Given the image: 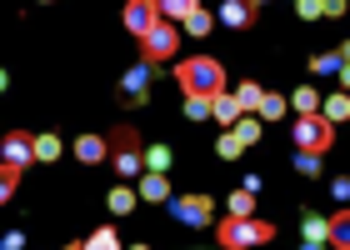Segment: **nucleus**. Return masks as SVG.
<instances>
[{"label":"nucleus","mask_w":350,"mask_h":250,"mask_svg":"<svg viewBox=\"0 0 350 250\" xmlns=\"http://www.w3.org/2000/svg\"><path fill=\"white\" fill-rule=\"evenodd\" d=\"M175 81H180L185 96H215V90H226V66L215 55H196L175 66Z\"/></svg>","instance_id":"f257e3e1"},{"label":"nucleus","mask_w":350,"mask_h":250,"mask_svg":"<svg viewBox=\"0 0 350 250\" xmlns=\"http://www.w3.org/2000/svg\"><path fill=\"white\" fill-rule=\"evenodd\" d=\"M215 240L226 245V250H245V245H265V240H275V225L260 221V215H226L215 230Z\"/></svg>","instance_id":"f03ea898"},{"label":"nucleus","mask_w":350,"mask_h":250,"mask_svg":"<svg viewBox=\"0 0 350 250\" xmlns=\"http://www.w3.org/2000/svg\"><path fill=\"white\" fill-rule=\"evenodd\" d=\"M175 51H180V30L170 20H155L146 36H140V60H146V66H165V60H175Z\"/></svg>","instance_id":"7ed1b4c3"},{"label":"nucleus","mask_w":350,"mask_h":250,"mask_svg":"<svg viewBox=\"0 0 350 250\" xmlns=\"http://www.w3.org/2000/svg\"><path fill=\"white\" fill-rule=\"evenodd\" d=\"M295 150H306V155H325L330 150V140H336V125H330L321 111H310V115H300L295 120Z\"/></svg>","instance_id":"20e7f679"},{"label":"nucleus","mask_w":350,"mask_h":250,"mask_svg":"<svg viewBox=\"0 0 350 250\" xmlns=\"http://www.w3.org/2000/svg\"><path fill=\"white\" fill-rule=\"evenodd\" d=\"M165 206H170V215L180 225H211V215H215V200L211 195H170Z\"/></svg>","instance_id":"39448f33"},{"label":"nucleus","mask_w":350,"mask_h":250,"mask_svg":"<svg viewBox=\"0 0 350 250\" xmlns=\"http://www.w3.org/2000/svg\"><path fill=\"white\" fill-rule=\"evenodd\" d=\"M110 155H116V170H120V176H140V140H135L131 125H120V130H116Z\"/></svg>","instance_id":"423d86ee"},{"label":"nucleus","mask_w":350,"mask_h":250,"mask_svg":"<svg viewBox=\"0 0 350 250\" xmlns=\"http://www.w3.org/2000/svg\"><path fill=\"white\" fill-rule=\"evenodd\" d=\"M161 20V10H155V0H125V30H131V36L140 40L146 36V30Z\"/></svg>","instance_id":"0eeeda50"},{"label":"nucleus","mask_w":350,"mask_h":250,"mask_svg":"<svg viewBox=\"0 0 350 250\" xmlns=\"http://www.w3.org/2000/svg\"><path fill=\"white\" fill-rule=\"evenodd\" d=\"M310 75H340V81H350V51L336 45L330 55H310Z\"/></svg>","instance_id":"6e6552de"},{"label":"nucleus","mask_w":350,"mask_h":250,"mask_svg":"<svg viewBox=\"0 0 350 250\" xmlns=\"http://www.w3.org/2000/svg\"><path fill=\"white\" fill-rule=\"evenodd\" d=\"M0 161L15 165V170H25L30 165V135L25 130H10L5 140H0Z\"/></svg>","instance_id":"1a4fd4ad"},{"label":"nucleus","mask_w":350,"mask_h":250,"mask_svg":"<svg viewBox=\"0 0 350 250\" xmlns=\"http://www.w3.org/2000/svg\"><path fill=\"white\" fill-rule=\"evenodd\" d=\"M220 25H230V30L256 25V5L250 0H220Z\"/></svg>","instance_id":"9d476101"},{"label":"nucleus","mask_w":350,"mask_h":250,"mask_svg":"<svg viewBox=\"0 0 350 250\" xmlns=\"http://www.w3.org/2000/svg\"><path fill=\"white\" fill-rule=\"evenodd\" d=\"M105 155H110L105 135H81V140H75V161H81V165H100Z\"/></svg>","instance_id":"9b49d317"},{"label":"nucleus","mask_w":350,"mask_h":250,"mask_svg":"<svg viewBox=\"0 0 350 250\" xmlns=\"http://www.w3.org/2000/svg\"><path fill=\"white\" fill-rule=\"evenodd\" d=\"M146 81H150V66H146V60H140L135 70H125V85H120L125 105H140V100H146Z\"/></svg>","instance_id":"f8f14e48"},{"label":"nucleus","mask_w":350,"mask_h":250,"mask_svg":"<svg viewBox=\"0 0 350 250\" xmlns=\"http://www.w3.org/2000/svg\"><path fill=\"white\" fill-rule=\"evenodd\" d=\"M325 245L350 250V210H336V215L325 221Z\"/></svg>","instance_id":"ddd939ff"},{"label":"nucleus","mask_w":350,"mask_h":250,"mask_svg":"<svg viewBox=\"0 0 350 250\" xmlns=\"http://www.w3.org/2000/svg\"><path fill=\"white\" fill-rule=\"evenodd\" d=\"M135 195H140V200H170V180H165V170H146Z\"/></svg>","instance_id":"4468645a"},{"label":"nucleus","mask_w":350,"mask_h":250,"mask_svg":"<svg viewBox=\"0 0 350 250\" xmlns=\"http://www.w3.org/2000/svg\"><path fill=\"white\" fill-rule=\"evenodd\" d=\"M60 135H30V161H40V165H51V161H60Z\"/></svg>","instance_id":"2eb2a0df"},{"label":"nucleus","mask_w":350,"mask_h":250,"mask_svg":"<svg viewBox=\"0 0 350 250\" xmlns=\"http://www.w3.org/2000/svg\"><path fill=\"white\" fill-rule=\"evenodd\" d=\"M235 115H241V105H235V96H230V90H215V96H211V120L230 125Z\"/></svg>","instance_id":"dca6fc26"},{"label":"nucleus","mask_w":350,"mask_h":250,"mask_svg":"<svg viewBox=\"0 0 350 250\" xmlns=\"http://www.w3.org/2000/svg\"><path fill=\"white\" fill-rule=\"evenodd\" d=\"M211 25H215V15L205 10V5H196L190 15H180V30H185V36H211Z\"/></svg>","instance_id":"f3484780"},{"label":"nucleus","mask_w":350,"mask_h":250,"mask_svg":"<svg viewBox=\"0 0 350 250\" xmlns=\"http://www.w3.org/2000/svg\"><path fill=\"white\" fill-rule=\"evenodd\" d=\"M321 115H325L330 125H340V120L350 115V96H345V90H336V96H325V100H321Z\"/></svg>","instance_id":"a211bd4d"},{"label":"nucleus","mask_w":350,"mask_h":250,"mask_svg":"<svg viewBox=\"0 0 350 250\" xmlns=\"http://www.w3.org/2000/svg\"><path fill=\"white\" fill-rule=\"evenodd\" d=\"M235 105H241V115H256V105H260V85H256V81H241V85H235Z\"/></svg>","instance_id":"6ab92c4d"},{"label":"nucleus","mask_w":350,"mask_h":250,"mask_svg":"<svg viewBox=\"0 0 350 250\" xmlns=\"http://www.w3.org/2000/svg\"><path fill=\"white\" fill-rule=\"evenodd\" d=\"M291 105H285V96H270V90H260V105H256V115L260 120H280Z\"/></svg>","instance_id":"aec40b11"},{"label":"nucleus","mask_w":350,"mask_h":250,"mask_svg":"<svg viewBox=\"0 0 350 250\" xmlns=\"http://www.w3.org/2000/svg\"><path fill=\"white\" fill-rule=\"evenodd\" d=\"M285 105H295V115H310V111H321V96H315V85H300Z\"/></svg>","instance_id":"412c9836"},{"label":"nucleus","mask_w":350,"mask_h":250,"mask_svg":"<svg viewBox=\"0 0 350 250\" xmlns=\"http://www.w3.org/2000/svg\"><path fill=\"white\" fill-rule=\"evenodd\" d=\"M230 130H235V140H241V145H256V140H260V120L235 115V120H230Z\"/></svg>","instance_id":"4be33fe9"},{"label":"nucleus","mask_w":350,"mask_h":250,"mask_svg":"<svg viewBox=\"0 0 350 250\" xmlns=\"http://www.w3.org/2000/svg\"><path fill=\"white\" fill-rule=\"evenodd\" d=\"M200 0H155V10H161V20H180V15H190Z\"/></svg>","instance_id":"5701e85b"},{"label":"nucleus","mask_w":350,"mask_h":250,"mask_svg":"<svg viewBox=\"0 0 350 250\" xmlns=\"http://www.w3.org/2000/svg\"><path fill=\"white\" fill-rule=\"evenodd\" d=\"M85 250H116L120 236H116V225H100V230H90V240H81Z\"/></svg>","instance_id":"b1692460"},{"label":"nucleus","mask_w":350,"mask_h":250,"mask_svg":"<svg viewBox=\"0 0 350 250\" xmlns=\"http://www.w3.org/2000/svg\"><path fill=\"white\" fill-rule=\"evenodd\" d=\"M135 200H140L135 191H125V185H116V191H110V195H105V206H110V210H116V215H125V210H135Z\"/></svg>","instance_id":"393cba45"},{"label":"nucleus","mask_w":350,"mask_h":250,"mask_svg":"<svg viewBox=\"0 0 350 250\" xmlns=\"http://www.w3.org/2000/svg\"><path fill=\"white\" fill-rule=\"evenodd\" d=\"M15 185H21V170L0 161V206H5V200H15Z\"/></svg>","instance_id":"a878e982"},{"label":"nucleus","mask_w":350,"mask_h":250,"mask_svg":"<svg viewBox=\"0 0 350 250\" xmlns=\"http://www.w3.org/2000/svg\"><path fill=\"white\" fill-rule=\"evenodd\" d=\"M215 155H220V161H241V155H245V145L235 140V130H226V135L215 140Z\"/></svg>","instance_id":"bb28decb"},{"label":"nucleus","mask_w":350,"mask_h":250,"mask_svg":"<svg viewBox=\"0 0 350 250\" xmlns=\"http://www.w3.org/2000/svg\"><path fill=\"white\" fill-rule=\"evenodd\" d=\"M226 210H230V215H256V191H235V195L226 200Z\"/></svg>","instance_id":"cd10ccee"},{"label":"nucleus","mask_w":350,"mask_h":250,"mask_svg":"<svg viewBox=\"0 0 350 250\" xmlns=\"http://www.w3.org/2000/svg\"><path fill=\"white\" fill-rule=\"evenodd\" d=\"M140 165H146V170H165V165H170V145H150V150H140Z\"/></svg>","instance_id":"c85d7f7f"},{"label":"nucleus","mask_w":350,"mask_h":250,"mask_svg":"<svg viewBox=\"0 0 350 250\" xmlns=\"http://www.w3.org/2000/svg\"><path fill=\"white\" fill-rule=\"evenodd\" d=\"M185 120H211V96H185Z\"/></svg>","instance_id":"c756f323"},{"label":"nucleus","mask_w":350,"mask_h":250,"mask_svg":"<svg viewBox=\"0 0 350 250\" xmlns=\"http://www.w3.org/2000/svg\"><path fill=\"white\" fill-rule=\"evenodd\" d=\"M300 230H306V245H325V221H321V215H306Z\"/></svg>","instance_id":"7c9ffc66"},{"label":"nucleus","mask_w":350,"mask_h":250,"mask_svg":"<svg viewBox=\"0 0 350 250\" xmlns=\"http://www.w3.org/2000/svg\"><path fill=\"white\" fill-rule=\"evenodd\" d=\"M295 170H300V176H321V155H306V150H295Z\"/></svg>","instance_id":"2f4dec72"},{"label":"nucleus","mask_w":350,"mask_h":250,"mask_svg":"<svg viewBox=\"0 0 350 250\" xmlns=\"http://www.w3.org/2000/svg\"><path fill=\"white\" fill-rule=\"evenodd\" d=\"M295 15L300 20H321V0H295Z\"/></svg>","instance_id":"473e14b6"},{"label":"nucleus","mask_w":350,"mask_h":250,"mask_svg":"<svg viewBox=\"0 0 350 250\" xmlns=\"http://www.w3.org/2000/svg\"><path fill=\"white\" fill-rule=\"evenodd\" d=\"M330 195H336V200H350V180L336 176V180H330Z\"/></svg>","instance_id":"72a5a7b5"},{"label":"nucleus","mask_w":350,"mask_h":250,"mask_svg":"<svg viewBox=\"0 0 350 250\" xmlns=\"http://www.w3.org/2000/svg\"><path fill=\"white\" fill-rule=\"evenodd\" d=\"M25 245V236H21V230H10V236H0V250H21Z\"/></svg>","instance_id":"f704fd0d"},{"label":"nucleus","mask_w":350,"mask_h":250,"mask_svg":"<svg viewBox=\"0 0 350 250\" xmlns=\"http://www.w3.org/2000/svg\"><path fill=\"white\" fill-rule=\"evenodd\" d=\"M321 15H345V0H321Z\"/></svg>","instance_id":"c9c22d12"},{"label":"nucleus","mask_w":350,"mask_h":250,"mask_svg":"<svg viewBox=\"0 0 350 250\" xmlns=\"http://www.w3.org/2000/svg\"><path fill=\"white\" fill-rule=\"evenodd\" d=\"M5 85H10V75H5V70H0V90H5Z\"/></svg>","instance_id":"e433bc0d"},{"label":"nucleus","mask_w":350,"mask_h":250,"mask_svg":"<svg viewBox=\"0 0 350 250\" xmlns=\"http://www.w3.org/2000/svg\"><path fill=\"white\" fill-rule=\"evenodd\" d=\"M250 5H256V10H260V5H265V0H250Z\"/></svg>","instance_id":"4c0bfd02"},{"label":"nucleus","mask_w":350,"mask_h":250,"mask_svg":"<svg viewBox=\"0 0 350 250\" xmlns=\"http://www.w3.org/2000/svg\"><path fill=\"white\" fill-rule=\"evenodd\" d=\"M36 5H51V0H36Z\"/></svg>","instance_id":"58836bf2"}]
</instances>
